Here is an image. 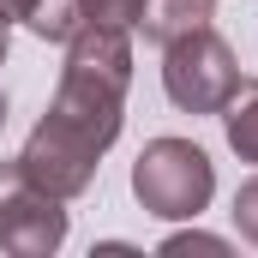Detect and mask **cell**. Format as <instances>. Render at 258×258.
Here are the masks:
<instances>
[{"label": "cell", "instance_id": "1", "mask_svg": "<svg viewBox=\"0 0 258 258\" xmlns=\"http://www.w3.org/2000/svg\"><path fill=\"white\" fill-rule=\"evenodd\" d=\"M126 84H132V42L120 24H96L84 18L66 42V72L54 90L48 120L30 132L18 168L42 186V192L66 198L90 192L96 180V156L120 138V108H126Z\"/></svg>", "mask_w": 258, "mask_h": 258}, {"label": "cell", "instance_id": "2", "mask_svg": "<svg viewBox=\"0 0 258 258\" xmlns=\"http://www.w3.org/2000/svg\"><path fill=\"white\" fill-rule=\"evenodd\" d=\"M132 192L150 216H168V222H186L198 216L210 192H216V168L210 156L198 150L192 138H150L144 156L132 162Z\"/></svg>", "mask_w": 258, "mask_h": 258}, {"label": "cell", "instance_id": "7", "mask_svg": "<svg viewBox=\"0 0 258 258\" xmlns=\"http://www.w3.org/2000/svg\"><path fill=\"white\" fill-rule=\"evenodd\" d=\"M24 24H30L42 42H72V30L84 24V12H78V0H36Z\"/></svg>", "mask_w": 258, "mask_h": 258}, {"label": "cell", "instance_id": "3", "mask_svg": "<svg viewBox=\"0 0 258 258\" xmlns=\"http://www.w3.org/2000/svg\"><path fill=\"white\" fill-rule=\"evenodd\" d=\"M162 90H168V102L186 108V114H222L228 96L240 90L234 48H228L210 24L174 36V42H162Z\"/></svg>", "mask_w": 258, "mask_h": 258}, {"label": "cell", "instance_id": "10", "mask_svg": "<svg viewBox=\"0 0 258 258\" xmlns=\"http://www.w3.org/2000/svg\"><path fill=\"white\" fill-rule=\"evenodd\" d=\"M162 252L168 258H180V252H228V240H216V234H168V240H162Z\"/></svg>", "mask_w": 258, "mask_h": 258}, {"label": "cell", "instance_id": "5", "mask_svg": "<svg viewBox=\"0 0 258 258\" xmlns=\"http://www.w3.org/2000/svg\"><path fill=\"white\" fill-rule=\"evenodd\" d=\"M216 18V0H144V36L150 42H174L186 30H204Z\"/></svg>", "mask_w": 258, "mask_h": 258}, {"label": "cell", "instance_id": "12", "mask_svg": "<svg viewBox=\"0 0 258 258\" xmlns=\"http://www.w3.org/2000/svg\"><path fill=\"white\" fill-rule=\"evenodd\" d=\"M6 30H12V24H0V60H6Z\"/></svg>", "mask_w": 258, "mask_h": 258}, {"label": "cell", "instance_id": "9", "mask_svg": "<svg viewBox=\"0 0 258 258\" xmlns=\"http://www.w3.org/2000/svg\"><path fill=\"white\" fill-rule=\"evenodd\" d=\"M234 222H240V234L258 246V174L240 186V192H234Z\"/></svg>", "mask_w": 258, "mask_h": 258}, {"label": "cell", "instance_id": "13", "mask_svg": "<svg viewBox=\"0 0 258 258\" xmlns=\"http://www.w3.org/2000/svg\"><path fill=\"white\" fill-rule=\"evenodd\" d=\"M0 126H6V96H0Z\"/></svg>", "mask_w": 258, "mask_h": 258}, {"label": "cell", "instance_id": "8", "mask_svg": "<svg viewBox=\"0 0 258 258\" xmlns=\"http://www.w3.org/2000/svg\"><path fill=\"white\" fill-rule=\"evenodd\" d=\"M78 12L84 18H96V24H138L144 18V0H78Z\"/></svg>", "mask_w": 258, "mask_h": 258}, {"label": "cell", "instance_id": "6", "mask_svg": "<svg viewBox=\"0 0 258 258\" xmlns=\"http://www.w3.org/2000/svg\"><path fill=\"white\" fill-rule=\"evenodd\" d=\"M222 120H228L234 156H240V162H258V78H240V90L228 96Z\"/></svg>", "mask_w": 258, "mask_h": 258}, {"label": "cell", "instance_id": "11", "mask_svg": "<svg viewBox=\"0 0 258 258\" xmlns=\"http://www.w3.org/2000/svg\"><path fill=\"white\" fill-rule=\"evenodd\" d=\"M30 6H36V0H0V24H12V18H30Z\"/></svg>", "mask_w": 258, "mask_h": 258}, {"label": "cell", "instance_id": "4", "mask_svg": "<svg viewBox=\"0 0 258 258\" xmlns=\"http://www.w3.org/2000/svg\"><path fill=\"white\" fill-rule=\"evenodd\" d=\"M66 240V210L18 162H0V246L18 258H48Z\"/></svg>", "mask_w": 258, "mask_h": 258}]
</instances>
